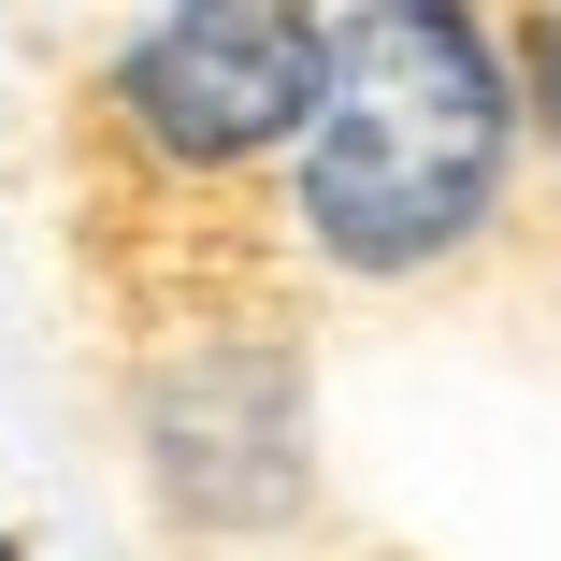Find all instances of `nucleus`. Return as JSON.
<instances>
[{"mask_svg": "<svg viewBox=\"0 0 561 561\" xmlns=\"http://www.w3.org/2000/svg\"><path fill=\"white\" fill-rule=\"evenodd\" d=\"M518 173V87L504 44L446 0H375V15L317 30V101L288 130V231L360 274L403 288L432 260H461Z\"/></svg>", "mask_w": 561, "mask_h": 561, "instance_id": "f257e3e1", "label": "nucleus"}, {"mask_svg": "<svg viewBox=\"0 0 561 561\" xmlns=\"http://www.w3.org/2000/svg\"><path fill=\"white\" fill-rule=\"evenodd\" d=\"M101 101H116V130L159 173H202V187L260 173V159H288L302 101H317V15H288V0H187V15L116 44Z\"/></svg>", "mask_w": 561, "mask_h": 561, "instance_id": "f03ea898", "label": "nucleus"}, {"mask_svg": "<svg viewBox=\"0 0 561 561\" xmlns=\"http://www.w3.org/2000/svg\"><path fill=\"white\" fill-rule=\"evenodd\" d=\"M145 461H159V504L202 533H288L317 504L302 360L274 331H187L145 375Z\"/></svg>", "mask_w": 561, "mask_h": 561, "instance_id": "7ed1b4c3", "label": "nucleus"}, {"mask_svg": "<svg viewBox=\"0 0 561 561\" xmlns=\"http://www.w3.org/2000/svg\"><path fill=\"white\" fill-rule=\"evenodd\" d=\"M504 87H518V116H533V130H547V159H561V0L504 44Z\"/></svg>", "mask_w": 561, "mask_h": 561, "instance_id": "20e7f679", "label": "nucleus"}]
</instances>
